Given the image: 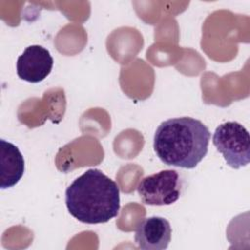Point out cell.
I'll return each mask as SVG.
<instances>
[{
  "label": "cell",
  "instance_id": "cell-1",
  "mask_svg": "<svg viewBox=\"0 0 250 250\" xmlns=\"http://www.w3.org/2000/svg\"><path fill=\"white\" fill-rule=\"evenodd\" d=\"M211 138L198 119L183 116L160 123L153 137V149L166 165L193 169L206 156Z\"/></svg>",
  "mask_w": 250,
  "mask_h": 250
},
{
  "label": "cell",
  "instance_id": "cell-2",
  "mask_svg": "<svg viewBox=\"0 0 250 250\" xmlns=\"http://www.w3.org/2000/svg\"><path fill=\"white\" fill-rule=\"evenodd\" d=\"M65 204L69 214L79 222L104 224L119 213V188L101 170L92 168L67 187Z\"/></svg>",
  "mask_w": 250,
  "mask_h": 250
},
{
  "label": "cell",
  "instance_id": "cell-3",
  "mask_svg": "<svg viewBox=\"0 0 250 250\" xmlns=\"http://www.w3.org/2000/svg\"><path fill=\"white\" fill-rule=\"evenodd\" d=\"M212 142L231 168L239 169L249 163L250 137L240 123L228 121L220 124L214 132Z\"/></svg>",
  "mask_w": 250,
  "mask_h": 250
},
{
  "label": "cell",
  "instance_id": "cell-4",
  "mask_svg": "<svg viewBox=\"0 0 250 250\" xmlns=\"http://www.w3.org/2000/svg\"><path fill=\"white\" fill-rule=\"evenodd\" d=\"M182 186L179 173L167 169L143 178L137 186V191L146 205H171L180 198Z\"/></svg>",
  "mask_w": 250,
  "mask_h": 250
},
{
  "label": "cell",
  "instance_id": "cell-5",
  "mask_svg": "<svg viewBox=\"0 0 250 250\" xmlns=\"http://www.w3.org/2000/svg\"><path fill=\"white\" fill-rule=\"evenodd\" d=\"M53 64L54 60L46 48L30 45L18 58L17 74L21 80L39 83L51 73Z\"/></svg>",
  "mask_w": 250,
  "mask_h": 250
},
{
  "label": "cell",
  "instance_id": "cell-6",
  "mask_svg": "<svg viewBox=\"0 0 250 250\" xmlns=\"http://www.w3.org/2000/svg\"><path fill=\"white\" fill-rule=\"evenodd\" d=\"M172 229L163 217L152 216L143 219L135 230V242L143 250H164L171 241Z\"/></svg>",
  "mask_w": 250,
  "mask_h": 250
},
{
  "label": "cell",
  "instance_id": "cell-7",
  "mask_svg": "<svg viewBox=\"0 0 250 250\" xmlns=\"http://www.w3.org/2000/svg\"><path fill=\"white\" fill-rule=\"evenodd\" d=\"M0 188H10L16 186L24 173V159L19 147L14 144L0 140Z\"/></svg>",
  "mask_w": 250,
  "mask_h": 250
}]
</instances>
